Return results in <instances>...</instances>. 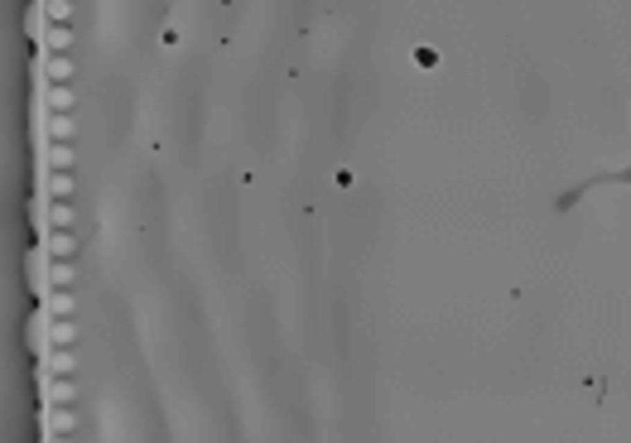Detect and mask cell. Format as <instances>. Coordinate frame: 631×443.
I'll use <instances>...</instances> for the list:
<instances>
[{
	"instance_id": "1",
	"label": "cell",
	"mask_w": 631,
	"mask_h": 443,
	"mask_svg": "<svg viewBox=\"0 0 631 443\" xmlns=\"http://www.w3.org/2000/svg\"><path fill=\"white\" fill-rule=\"evenodd\" d=\"M39 97L48 102V111H53V116H68V111H73V92H68V87H44Z\"/></svg>"
},
{
	"instance_id": "2",
	"label": "cell",
	"mask_w": 631,
	"mask_h": 443,
	"mask_svg": "<svg viewBox=\"0 0 631 443\" xmlns=\"http://www.w3.org/2000/svg\"><path fill=\"white\" fill-rule=\"evenodd\" d=\"M48 213V226L53 231H68V226H78V213L68 208V203H53V208H44Z\"/></svg>"
},
{
	"instance_id": "3",
	"label": "cell",
	"mask_w": 631,
	"mask_h": 443,
	"mask_svg": "<svg viewBox=\"0 0 631 443\" xmlns=\"http://www.w3.org/2000/svg\"><path fill=\"white\" fill-rule=\"evenodd\" d=\"M48 193H53L58 203H68V198L78 193V179H73V174H53V179H48Z\"/></svg>"
},
{
	"instance_id": "4",
	"label": "cell",
	"mask_w": 631,
	"mask_h": 443,
	"mask_svg": "<svg viewBox=\"0 0 631 443\" xmlns=\"http://www.w3.org/2000/svg\"><path fill=\"white\" fill-rule=\"evenodd\" d=\"M73 429H78L73 410H48V434H73Z\"/></svg>"
},
{
	"instance_id": "5",
	"label": "cell",
	"mask_w": 631,
	"mask_h": 443,
	"mask_svg": "<svg viewBox=\"0 0 631 443\" xmlns=\"http://www.w3.org/2000/svg\"><path fill=\"white\" fill-rule=\"evenodd\" d=\"M44 395H48L53 405H63V400H78V386H73V381H48Z\"/></svg>"
},
{
	"instance_id": "6",
	"label": "cell",
	"mask_w": 631,
	"mask_h": 443,
	"mask_svg": "<svg viewBox=\"0 0 631 443\" xmlns=\"http://www.w3.org/2000/svg\"><path fill=\"white\" fill-rule=\"evenodd\" d=\"M44 73H48L53 82H68L78 68H73V58H48V63H44Z\"/></svg>"
},
{
	"instance_id": "7",
	"label": "cell",
	"mask_w": 631,
	"mask_h": 443,
	"mask_svg": "<svg viewBox=\"0 0 631 443\" xmlns=\"http://www.w3.org/2000/svg\"><path fill=\"white\" fill-rule=\"evenodd\" d=\"M73 251H78V236H68V231L48 236V255H73Z\"/></svg>"
},
{
	"instance_id": "8",
	"label": "cell",
	"mask_w": 631,
	"mask_h": 443,
	"mask_svg": "<svg viewBox=\"0 0 631 443\" xmlns=\"http://www.w3.org/2000/svg\"><path fill=\"white\" fill-rule=\"evenodd\" d=\"M44 48H53V53L73 48V29H48V34H44Z\"/></svg>"
},
{
	"instance_id": "9",
	"label": "cell",
	"mask_w": 631,
	"mask_h": 443,
	"mask_svg": "<svg viewBox=\"0 0 631 443\" xmlns=\"http://www.w3.org/2000/svg\"><path fill=\"white\" fill-rule=\"evenodd\" d=\"M44 164H53V169H68V164H73V150H68V145H48Z\"/></svg>"
},
{
	"instance_id": "10",
	"label": "cell",
	"mask_w": 631,
	"mask_h": 443,
	"mask_svg": "<svg viewBox=\"0 0 631 443\" xmlns=\"http://www.w3.org/2000/svg\"><path fill=\"white\" fill-rule=\"evenodd\" d=\"M48 135H53V140H68V135H73V120H68V116H53V120H48Z\"/></svg>"
},
{
	"instance_id": "11",
	"label": "cell",
	"mask_w": 631,
	"mask_h": 443,
	"mask_svg": "<svg viewBox=\"0 0 631 443\" xmlns=\"http://www.w3.org/2000/svg\"><path fill=\"white\" fill-rule=\"evenodd\" d=\"M73 366H78L73 352H53V356H48V371H73Z\"/></svg>"
},
{
	"instance_id": "12",
	"label": "cell",
	"mask_w": 631,
	"mask_h": 443,
	"mask_svg": "<svg viewBox=\"0 0 631 443\" xmlns=\"http://www.w3.org/2000/svg\"><path fill=\"white\" fill-rule=\"evenodd\" d=\"M44 10H48L53 19H73V0H48Z\"/></svg>"
},
{
	"instance_id": "13",
	"label": "cell",
	"mask_w": 631,
	"mask_h": 443,
	"mask_svg": "<svg viewBox=\"0 0 631 443\" xmlns=\"http://www.w3.org/2000/svg\"><path fill=\"white\" fill-rule=\"evenodd\" d=\"M48 275H53V284H68V280H73V275H78V270H73V265H53V270H48Z\"/></svg>"
},
{
	"instance_id": "14",
	"label": "cell",
	"mask_w": 631,
	"mask_h": 443,
	"mask_svg": "<svg viewBox=\"0 0 631 443\" xmlns=\"http://www.w3.org/2000/svg\"><path fill=\"white\" fill-rule=\"evenodd\" d=\"M63 443H68V439H63Z\"/></svg>"
}]
</instances>
